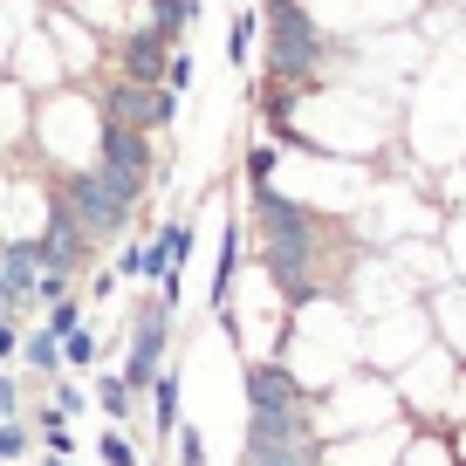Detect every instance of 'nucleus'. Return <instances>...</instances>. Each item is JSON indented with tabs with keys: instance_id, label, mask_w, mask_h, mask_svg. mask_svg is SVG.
<instances>
[{
	"instance_id": "5",
	"label": "nucleus",
	"mask_w": 466,
	"mask_h": 466,
	"mask_svg": "<svg viewBox=\"0 0 466 466\" xmlns=\"http://www.w3.org/2000/svg\"><path fill=\"white\" fill-rule=\"evenodd\" d=\"M62 357H69V364H96V336L69 329V336H62Z\"/></svg>"
},
{
	"instance_id": "3",
	"label": "nucleus",
	"mask_w": 466,
	"mask_h": 466,
	"mask_svg": "<svg viewBox=\"0 0 466 466\" xmlns=\"http://www.w3.org/2000/svg\"><path fill=\"white\" fill-rule=\"evenodd\" d=\"M151 384H158V432H178V378H165V370H158Z\"/></svg>"
},
{
	"instance_id": "9",
	"label": "nucleus",
	"mask_w": 466,
	"mask_h": 466,
	"mask_svg": "<svg viewBox=\"0 0 466 466\" xmlns=\"http://www.w3.org/2000/svg\"><path fill=\"white\" fill-rule=\"evenodd\" d=\"M178 460H186V466H199V460H206V446H199V432H178Z\"/></svg>"
},
{
	"instance_id": "4",
	"label": "nucleus",
	"mask_w": 466,
	"mask_h": 466,
	"mask_svg": "<svg viewBox=\"0 0 466 466\" xmlns=\"http://www.w3.org/2000/svg\"><path fill=\"white\" fill-rule=\"evenodd\" d=\"M96 398H103V411H110V419H131V384H124V378H103Z\"/></svg>"
},
{
	"instance_id": "2",
	"label": "nucleus",
	"mask_w": 466,
	"mask_h": 466,
	"mask_svg": "<svg viewBox=\"0 0 466 466\" xmlns=\"http://www.w3.org/2000/svg\"><path fill=\"white\" fill-rule=\"evenodd\" d=\"M21 357H28L35 370H56L62 364V336H48V329H35L28 343H21Z\"/></svg>"
},
{
	"instance_id": "10",
	"label": "nucleus",
	"mask_w": 466,
	"mask_h": 466,
	"mask_svg": "<svg viewBox=\"0 0 466 466\" xmlns=\"http://www.w3.org/2000/svg\"><path fill=\"white\" fill-rule=\"evenodd\" d=\"M15 405H21V384H15V378H0V419H15Z\"/></svg>"
},
{
	"instance_id": "1",
	"label": "nucleus",
	"mask_w": 466,
	"mask_h": 466,
	"mask_svg": "<svg viewBox=\"0 0 466 466\" xmlns=\"http://www.w3.org/2000/svg\"><path fill=\"white\" fill-rule=\"evenodd\" d=\"M158 357H165V302L137 309V329H131V370H124V384L131 391H145L151 378H158Z\"/></svg>"
},
{
	"instance_id": "8",
	"label": "nucleus",
	"mask_w": 466,
	"mask_h": 466,
	"mask_svg": "<svg viewBox=\"0 0 466 466\" xmlns=\"http://www.w3.org/2000/svg\"><path fill=\"white\" fill-rule=\"evenodd\" d=\"M103 460H110V466H137V452L124 446V439H116V432H110V439H103Z\"/></svg>"
},
{
	"instance_id": "6",
	"label": "nucleus",
	"mask_w": 466,
	"mask_h": 466,
	"mask_svg": "<svg viewBox=\"0 0 466 466\" xmlns=\"http://www.w3.org/2000/svg\"><path fill=\"white\" fill-rule=\"evenodd\" d=\"M21 452H28V432L15 419H0V460H21Z\"/></svg>"
},
{
	"instance_id": "7",
	"label": "nucleus",
	"mask_w": 466,
	"mask_h": 466,
	"mask_svg": "<svg viewBox=\"0 0 466 466\" xmlns=\"http://www.w3.org/2000/svg\"><path fill=\"white\" fill-rule=\"evenodd\" d=\"M76 316H83L76 302H56V309H48V336H69V329H76Z\"/></svg>"
}]
</instances>
